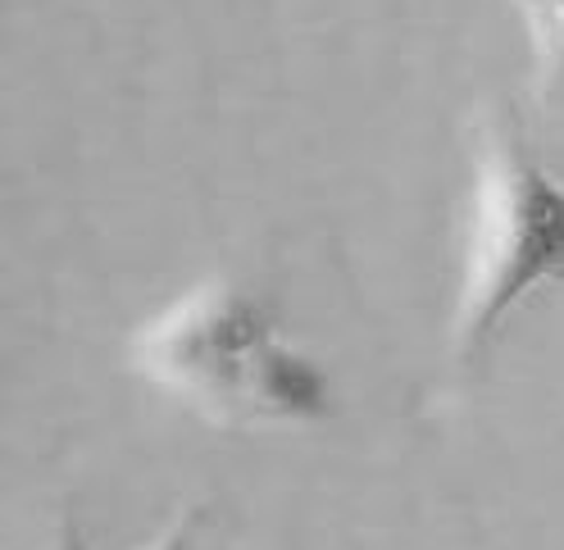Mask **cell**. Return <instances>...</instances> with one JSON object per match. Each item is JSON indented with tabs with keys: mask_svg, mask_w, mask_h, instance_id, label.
<instances>
[{
	"mask_svg": "<svg viewBox=\"0 0 564 550\" xmlns=\"http://www.w3.org/2000/svg\"><path fill=\"white\" fill-rule=\"evenodd\" d=\"M42 550H91V546L83 541V532H78L74 524H59V528H55V537H51Z\"/></svg>",
	"mask_w": 564,
	"mask_h": 550,
	"instance_id": "obj_5",
	"label": "cell"
},
{
	"mask_svg": "<svg viewBox=\"0 0 564 550\" xmlns=\"http://www.w3.org/2000/svg\"><path fill=\"white\" fill-rule=\"evenodd\" d=\"M278 341L273 305L237 283H200L132 341V364L155 387L219 428H246L256 373Z\"/></svg>",
	"mask_w": 564,
	"mask_h": 550,
	"instance_id": "obj_2",
	"label": "cell"
},
{
	"mask_svg": "<svg viewBox=\"0 0 564 550\" xmlns=\"http://www.w3.org/2000/svg\"><path fill=\"white\" fill-rule=\"evenodd\" d=\"M200 524H205L200 505H187V509H178V519H169V524H164V532H160L155 541H147L141 550H192V546H196Z\"/></svg>",
	"mask_w": 564,
	"mask_h": 550,
	"instance_id": "obj_4",
	"label": "cell"
},
{
	"mask_svg": "<svg viewBox=\"0 0 564 550\" xmlns=\"http://www.w3.org/2000/svg\"><path fill=\"white\" fill-rule=\"evenodd\" d=\"M528 46H533L538 87L551 91L564 82V0H519Z\"/></svg>",
	"mask_w": 564,
	"mask_h": 550,
	"instance_id": "obj_3",
	"label": "cell"
},
{
	"mask_svg": "<svg viewBox=\"0 0 564 550\" xmlns=\"http://www.w3.org/2000/svg\"><path fill=\"white\" fill-rule=\"evenodd\" d=\"M551 283H564V187L538 160L519 110L501 100L478 123L474 215L451 315V355L474 364L510 309Z\"/></svg>",
	"mask_w": 564,
	"mask_h": 550,
	"instance_id": "obj_1",
	"label": "cell"
}]
</instances>
